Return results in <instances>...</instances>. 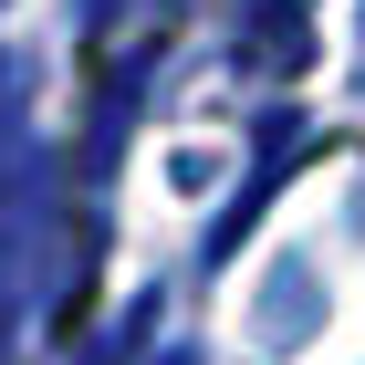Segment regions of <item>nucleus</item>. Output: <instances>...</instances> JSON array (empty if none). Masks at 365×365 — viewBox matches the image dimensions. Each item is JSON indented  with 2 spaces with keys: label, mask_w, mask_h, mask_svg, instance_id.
Masks as SVG:
<instances>
[{
  "label": "nucleus",
  "mask_w": 365,
  "mask_h": 365,
  "mask_svg": "<svg viewBox=\"0 0 365 365\" xmlns=\"http://www.w3.org/2000/svg\"><path fill=\"white\" fill-rule=\"evenodd\" d=\"M313 324H324L313 261H272V272H261V303H251V344L261 355H292V344H313Z\"/></svg>",
  "instance_id": "obj_1"
},
{
  "label": "nucleus",
  "mask_w": 365,
  "mask_h": 365,
  "mask_svg": "<svg viewBox=\"0 0 365 365\" xmlns=\"http://www.w3.org/2000/svg\"><path fill=\"white\" fill-rule=\"evenodd\" d=\"M157 365H209V355H198V344H157Z\"/></svg>",
  "instance_id": "obj_2"
}]
</instances>
